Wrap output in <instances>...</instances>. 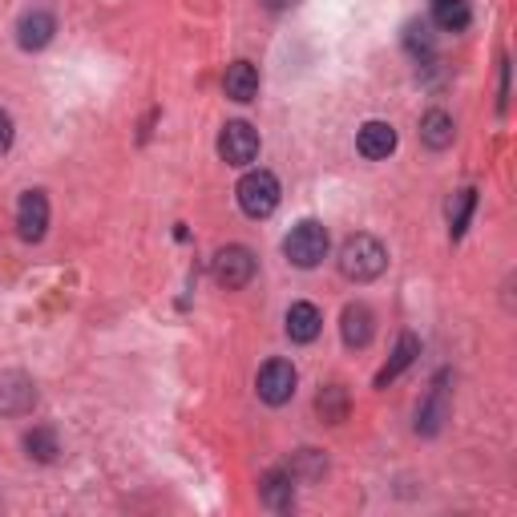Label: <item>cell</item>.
I'll return each instance as SVG.
<instances>
[{
	"instance_id": "cell-1",
	"label": "cell",
	"mask_w": 517,
	"mask_h": 517,
	"mask_svg": "<svg viewBox=\"0 0 517 517\" xmlns=\"http://www.w3.org/2000/svg\"><path fill=\"white\" fill-rule=\"evenodd\" d=\"M388 267V251L376 235H352L344 247H340V271L356 283H368V279H380Z\"/></svg>"
},
{
	"instance_id": "cell-2",
	"label": "cell",
	"mask_w": 517,
	"mask_h": 517,
	"mask_svg": "<svg viewBox=\"0 0 517 517\" xmlns=\"http://www.w3.org/2000/svg\"><path fill=\"white\" fill-rule=\"evenodd\" d=\"M283 255H287V263L299 267V271L320 267V263L328 259V231H324V223H316V219L295 223L291 235L283 239Z\"/></svg>"
},
{
	"instance_id": "cell-3",
	"label": "cell",
	"mask_w": 517,
	"mask_h": 517,
	"mask_svg": "<svg viewBox=\"0 0 517 517\" xmlns=\"http://www.w3.org/2000/svg\"><path fill=\"white\" fill-rule=\"evenodd\" d=\"M235 198L247 219H267L279 206V178L271 170H247L235 186Z\"/></svg>"
},
{
	"instance_id": "cell-4",
	"label": "cell",
	"mask_w": 517,
	"mask_h": 517,
	"mask_svg": "<svg viewBox=\"0 0 517 517\" xmlns=\"http://www.w3.org/2000/svg\"><path fill=\"white\" fill-rule=\"evenodd\" d=\"M255 255L247 251V247H223L215 259H211V275H215V283L219 287H227V291H239V287H247L251 279H255Z\"/></svg>"
},
{
	"instance_id": "cell-5",
	"label": "cell",
	"mask_w": 517,
	"mask_h": 517,
	"mask_svg": "<svg viewBox=\"0 0 517 517\" xmlns=\"http://www.w3.org/2000/svg\"><path fill=\"white\" fill-rule=\"evenodd\" d=\"M295 384H299V372H295L291 360H267V364L259 368V380H255L259 396H263L271 408L287 404V400L295 396Z\"/></svg>"
},
{
	"instance_id": "cell-6",
	"label": "cell",
	"mask_w": 517,
	"mask_h": 517,
	"mask_svg": "<svg viewBox=\"0 0 517 517\" xmlns=\"http://www.w3.org/2000/svg\"><path fill=\"white\" fill-rule=\"evenodd\" d=\"M449 421V372H441L433 380V388L425 392L421 408H417V433L421 437H437Z\"/></svg>"
},
{
	"instance_id": "cell-7",
	"label": "cell",
	"mask_w": 517,
	"mask_h": 517,
	"mask_svg": "<svg viewBox=\"0 0 517 517\" xmlns=\"http://www.w3.org/2000/svg\"><path fill=\"white\" fill-rule=\"evenodd\" d=\"M219 158L227 166H251L259 158V134L247 122H227L219 134Z\"/></svg>"
},
{
	"instance_id": "cell-8",
	"label": "cell",
	"mask_w": 517,
	"mask_h": 517,
	"mask_svg": "<svg viewBox=\"0 0 517 517\" xmlns=\"http://www.w3.org/2000/svg\"><path fill=\"white\" fill-rule=\"evenodd\" d=\"M17 231L25 243H41L49 231V198L41 190H25L17 202Z\"/></svg>"
},
{
	"instance_id": "cell-9",
	"label": "cell",
	"mask_w": 517,
	"mask_h": 517,
	"mask_svg": "<svg viewBox=\"0 0 517 517\" xmlns=\"http://www.w3.org/2000/svg\"><path fill=\"white\" fill-rule=\"evenodd\" d=\"M37 404V388L25 372H0V412L5 417H25Z\"/></svg>"
},
{
	"instance_id": "cell-10",
	"label": "cell",
	"mask_w": 517,
	"mask_h": 517,
	"mask_svg": "<svg viewBox=\"0 0 517 517\" xmlns=\"http://www.w3.org/2000/svg\"><path fill=\"white\" fill-rule=\"evenodd\" d=\"M57 33V17L45 13V9H29L21 21H17V45L25 53H41Z\"/></svg>"
},
{
	"instance_id": "cell-11",
	"label": "cell",
	"mask_w": 517,
	"mask_h": 517,
	"mask_svg": "<svg viewBox=\"0 0 517 517\" xmlns=\"http://www.w3.org/2000/svg\"><path fill=\"white\" fill-rule=\"evenodd\" d=\"M287 340L291 344H312L320 332H324V316H320V307L316 303H307V299H299V303H291L287 307Z\"/></svg>"
},
{
	"instance_id": "cell-12",
	"label": "cell",
	"mask_w": 517,
	"mask_h": 517,
	"mask_svg": "<svg viewBox=\"0 0 517 517\" xmlns=\"http://www.w3.org/2000/svg\"><path fill=\"white\" fill-rule=\"evenodd\" d=\"M372 332H376V320L364 303H348L344 316H340V336L348 348H368L372 344Z\"/></svg>"
},
{
	"instance_id": "cell-13",
	"label": "cell",
	"mask_w": 517,
	"mask_h": 517,
	"mask_svg": "<svg viewBox=\"0 0 517 517\" xmlns=\"http://www.w3.org/2000/svg\"><path fill=\"white\" fill-rule=\"evenodd\" d=\"M356 150H360L364 158L380 162V158H388V154L396 150V130H392L388 122H364L360 134H356Z\"/></svg>"
},
{
	"instance_id": "cell-14",
	"label": "cell",
	"mask_w": 517,
	"mask_h": 517,
	"mask_svg": "<svg viewBox=\"0 0 517 517\" xmlns=\"http://www.w3.org/2000/svg\"><path fill=\"white\" fill-rule=\"evenodd\" d=\"M259 497H263L267 509H279V513L291 509V501H295V473H291V469H271V473H263Z\"/></svg>"
},
{
	"instance_id": "cell-15",
	"label": "cell",
	"mask_w": 517,
	"mask_h": 517,
	"mask_svg": "<svg viewBox=\"0 0 517 517\" xmlns=\"http://www.w3.org/2000/svg\"><path fill=\"white\" fill-rule=\"evenodd\" d=\"M223 89H227L231 101L247 106V101L259 97V69H255L251 61H235V65L227 69V77H223Z\"/></svg>"
},
{
	"instance_id": "cell-16",
	"label": "cell",
	"mask_w": 517,
	"mask_h": 517,
	"mask_svg": "<svg viewBox=\"0 0 517 517\" xmlns=\"http://www.w3.org/2000/svg\"><path fill=\"white\" fill-rule=\"evenodd\" d=\"M417 356H421V340L412 336V332H404V336L396 340V348H392V360L376 372V388H388V384H392V380H396L412 360H417Z\"/></svg>"
},
{
	"instance_id": "cell-17",
	"label": "cell",
	"mask_w": 517,
	"mask_h": 517,
	"mask_svg": "<svg viewBox=\"0 0 517 517\" xmlns=\"http://www.w3.org/2000/svg\"><path fill=\"white\" fill-rule=\"evenodd\" d=\"M453 134H457V126H453V118L445 110H429L421 118V142L429 150H449L453 146Z\"/></svg>"
},
{
	"instance_id": "cell-18",
	"label": "cell",
	"mask_w": 517,
	"mask_h": 517,
	"mask_svg": "<svg viewBox=\"0 0 517 517\" xmlns=\"http://www.w3.org/2000/svg\"><path fill=\"white\" fill-rule=\"evenodd\" d=\"M469 17V0H433V25L441 33H465Z\"/></svg>"
},
{
	"instance_id": "cell-19",
	"label": "cell",
	"mask_w": 517,
	"mask_h": 517,
	"mask_svg": "<svg viewBox=\"0 0 517 517\" xmlns=\"http://www.w3.org/2000/svg\"><path fill=\"white\" fill-rule=\"evenodd\" d=\"M404 49H408V57H412V61H433L437 45H433V33H429V25H425V21L404 25Z\"/></svg>"
},
{
	"instance_id": "cell-20",
	"label": "cell",
	"mask_w": 517,
	"mask_h": 517,
	"mask_svg": "<svg viewBox=\"0 0 517 517\" xmlns=\"http://www.w3.org/2000/svg\"><path fill=\"white\" fill-rule=\"evenodd\" d=\"M473 206H477V190H457L453 202H449V235L461 239L469 231V219H473Z\"/></svg>"
},
{
	"instance_id": "cell-21",
	"label": "cell",
	"mask_w": 517,
	"mask_h": 517,
	"mask_svg": "<svg viewBox=\"0 0 517 517\" xmlns=\"http://www.w3.org/2000/svg\"><path fill=\"white\" fill-rule=\"evenodd\" d=\"M25 449H29V457H37L41 465L57 461V453H61V445H57V433H53V429H45V425H37L33 433H25Z\"/></svg>"
},
{
	"instance_id": "cell-22",
	"label": "cell",
	"mask_w": 517,
	"mask_h": 517,
	"mask_svg": "<svg viewBox=\"0 0 517 517\" xmlns=\"http://www.w3.org/2000/svg\"><path fill=\"white\" fill-rule=\"evenodd\" d=\"M316 408H320V417H324L328 425H340V421H344V412H348V396H344V388H340V384H328V388L320 392Z\"/></svg>"
},
{
	"instance_id": "cell-23",
	"label": "cell",
	"mask_w": 517,
	"mask_h": 517,
	"mask_svg": "<svg viewBox=\"0 0 517 517\" xmlns=\"http://www.w3.org/2000/svg\"><path fill=\"white\" fill-rule=\"evenodd\" d=\"M9 146H13V118L0 110V158L9 154Z\"/></svg>"
},
{
	"instance_id": "cell-24",
	"label": "cell",
	"mask_w": 517,
	"mask_h": 517,
	"mask_svg": "<svg viewBox=\"0 0 517 517\" xmlns=\"http://www.w3.org/2000/svg\"><path fill=\"white\" fill-rule=\"evenodd\" d=\"M509 106V61H501V97H497V110Z\"/></svg>"
},
{
	"instance_id": "cell-25",
	"label": "cell",
	"mask_w": 517,
	"mask_h": 517,
	"mask_svg": "<svg viewBox=\"0 0 517 517\" xmlns=\"http://www.w3.org/2000/svg\"><path fill=\"white\" fill-rule=\"evenodd\" d=\"M263 5H267V9H275V13H279V9H287V5H295V0H263Z\"/></svg>"
}]
</instances>
